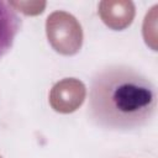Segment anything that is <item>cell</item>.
I'll list each match as a JSON object with an SVG mask.
<instances>
[{
  "mask_svg": "<svg viewBox=\"0 0 158 158\" xmlns=\"http://www.w3.org/2000/svg\"><path fill=\"white\" fill-rule=\"evenodd\" d=\"M156 109L154 84L130 65H107L91 79L88 114L104 130L127 132L141 128L153 118Z\"/></svg>",
  "mask_w": 158,
  "mask_h": 158,
  "instance_id": "obj_1",
  "label": "cell"
},
{
  "mask_svg": "<svg viewBox=\"0 0 158 158\" xmlns=\"http://www.w3.org/2000/svg\"><path fill=\"white\" fill-rule=\"evenodd\" d=\"M46 33L49 44L59 54L74 56L83 46L81 26L67 11H54L47 17Z\"/></svg>",
  "mask_w": 158,
  "mask_h": 158,
  "instance_id": "obj_2",
  "label": "cell"
},
{
  "mask_svg": "<svg viewBox=\"0 0 158 158\" xmlns=\"http://www.w3.org/2000/svg\"><path fill=\"white\" fill-rule=\"evenodd\" d=\"M86 96L85 85L75 78H64L57 81L49 91V105L59 114H70L78 110Z\"/></svg>",
  "mask_w": 158,
  "mask_h": 158,
  "instance_id": "obj_3",
  "label": "cell"
},
{
  "mask_svg": "<svg viewBox=\"0 0 158 158\" xmlns=\"http://www.w3.org/2000/svg\"><path fill=\"white\" fill-rule=\"evenodd\" d=\"M98 12L102 22L114 31L127 28L135 19V4L130 0H102Z\"/></svg>",
  "mask_w": 158,
  "mask_h": 158,
  "instance_id": "obj_4",
  "label": "cell"
},
{
  "mask_svg": "<svg viewBox=\"0 0 158 158\" xmlns=\"http://www.w3.org/2000/svg\"><path fill=\"white\" fill-rule=\"evenodd\" d=\"M21 27V19L6 1H0V58L12 47Z\"/></svg>",
  "mask_w": 158,
  "mask_h": 158,
  "instance_id": "obj_5",
  "label": "cell"
},
{
  "mask_svg": "<svg viewBox=\"0 0 158 158\" xmlns=\"http://www.w3.org/2000/svg\"><path fill=\"white\" fill-rule=\"evenodd\" d=\"M0 158H2V157H1V156H0Z\"/></svg>",
  "mask_w": 158,
  "mask_h": 158,
  "instance_id": "obj_6",
  "label": "cell"
}]
</instances>
